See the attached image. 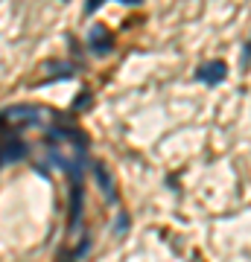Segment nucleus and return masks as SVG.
Here are the masks:
<instances>
[{
  "mask_svg": "<svg viewBox=\"0 0 251 262\" xmlns=\"http://www.w3.org/2000/svg\"><path fill=\"white\" fill-rule=\"evenodd\" d=\"M27 143L18 134H0V166H9L27 158Z\"/></svg>",
  "mask_w": 251,
  "mask_h": 262,
  "instance_id": "nucleus-1",
  "label": "nucleus"
},
{
  "mask_svg": "<svg viewBox=\"0 0 251 262\" xmlns=\"http://www.w3.org/2000/svg\"><path fill=\"white\" fill-rule=\"evenodd\" d=\"M88 50H91L93 56H108L114 50V35L105 27H93L88 32Z\"/></svg>",
  "mask_w": 251,
  "mask_h": 262,
  "instance_id": "nucleus-2",
  "label": "nucleus"
},
{
  "mask_svg": "<svg viewBox=\"0 0 251 262\" xmlns=\"http://www.w3.org/2000/svg\"><path fill=\"white\" fill-rule=\"evenodd\" d=\"M225 76H228V67L222 61H207V64H202L196 70V79L205 84H219V82H225Z\"/></svg>",
  "mask_w": 251,
  "mask_h": 262,
  "instance_id": "nucleus-3",
  "label": "nucleus"
},
{
  "mask_svg": "<svg viewBox=\"0 0 251 262\" xmlns=\"http://www.w3.org/2000/svg\"><path fill=\"white\" fill-rule=\"evenodd\" d=\"M47 134H50V140H67V143H73V146H79V151L88 149V137H85L82 131H76V128H67V125H53Z\"/></svg>",
  "mask_w": 251,
  "mask_h": 262,
  "instance_id": "nucleus-4",
  "label": "nucleus"
},
{
  "mask_svg": "<svg viewBox=\"0 0 251 262\" xmlns=\"http://www.w3.org/2000/svg\"><path fill=\"white\" fill-rule=\"evenodd\" d=\"M93 175H96V181H100L105 198H108L111 204H117V187H114V178H111V172L105 169V163H93Z\"/></svg>",
  "mask_w": 251,
  "mask_h": 262,
  "instance_id": "nucleus-5",
  "label": "nucleus"
},
{
  "mask_svg": "<svg viewBox=\"0 0 251 262\" xmlns=\"http://www.w3.org/2000/svg\"><path fill=\"white\" fill-rule=\"evenodd\" d=\"M82 219V181H73V189H70V225H79Z\"/></svg>",
  "mask_w": 251,
  "mask_h": 262,
  "instance_id": "nucleus-6",
  "label": "nucleus"
},
{
  "mask_svg": "<svg viewBox=\"0 0 251 262\" xmlns=\"http://www.w3.org/2000/svg\"><path fill=\"white\" fill-rule=\"evenodd\" d=\"M103 3H108V0H85V15H93ZM120 3H131V6H138V3H143V0H120Z\"/></svg>",
  "mask_w": 251,
  "mask_h": 262,
  "instance_id": "nucleus-7",
  "label": "nucleus"
},
{
  "mask_svg": "<svg viewBox=\"0 0 251 262\" xmlns=\"http://www.w3.org/2000/svg\"><path fill=\"white\" fill-rule=\"evenodd\" d=\"M248 61H251V47H248V41H245L242 50H240V67L242 70H248Z\"/></svg>",
  "mask_w": 251,
  "mask_h": 262,
  "instance_id": "nucleus-8",
  "label": "nucleus"
},
{
  "mask_svg": "<svg viewBox=\"0 0 251 262\" xmlns=\"http://www.w3.org/2000/svg\"><path fill=\"white\" fill-rule=\"evenodd\" d=\"M91 105V94H82L79 99H73V111H82V108H88Z\"/></svg>",
  "mask_w": 251,
  "mask_h": 262,
  "instance_id": "nucleus-9",
  "label": "nucleus"
},
{
  "mask_svg": "<svg viewBox=\"0 0 251 262\" xmlns=\"http://www.w3.org/2000/svg\"><path fill=\"white\" fill-rule=\"evenodd\" d=\"M126 227H129V215H126V213H120V219H117V236H120V233H126Z\"/></svg>",
  "mask_w": 251,
  "mask_h": 262,
  "instance_id": "nucleus-10",
  "label": "nucleus"
},
{
  "mask_svg": "<svg viewBox=\"0 0 251 262\" xmlns=\"http://www.w3.org/2000/svg\"><path fill=\"white\" fill-rule=\"evenodd\" d=\"M85 251H88V239H85V242H82V248H79V251H76L73 256H70V259H65V262H73V259H79V253H85Z\"/></svg>",
  "mask_w": 251,
  "mask_h": 262,
  "instance_id": "nucleus-11",
  "label": "nucleus"
}]
</instances>
